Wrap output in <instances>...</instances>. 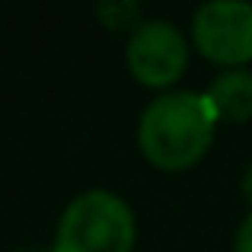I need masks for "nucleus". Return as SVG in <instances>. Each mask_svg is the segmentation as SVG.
I'll use <instances>...</instances> for the list:
<instances>
[{"mask_svg":"<svg viewBox=\"0 0 252 252\" xmlns=\"http://www.w3.org/2000/svg\"><path fill=\"white\" fill-rule=\"evenodd\" d=\"M217 115L204 93H160L137 122L141 154L160 169H189L208 154L217 131Z\"/></svg>","mask_w":252,"mask_h":252,"instance_id":"nucleus-1","label":"nucleus"},{"mask_svg":"<svg viewBox=\"0 0 252 252\" xmlns=\"http://www.w3.org/2000/svg\"><path fill=\"white\" fill-rule=\"evenodd\" d=\"M240 185H243V195L252 201V163L246 166V172H243V182H240Z\"/></svg>","mask_w":252,"mask_h":252,"instance_id":"nucleus-7","label":"nucleus"},{"mask_svg":"<svg viewBox=\"0 0 252 252\" xmlns=\"http://www.w3.org/2000/svg\"><path fill=\"white\" fill-rule=\"evenodd\" d=\"M125 61L137 83L144 86H172L185 74L189 42L169 19H141L131 29Z\"/></svg>","mask_w":252,"mask_h":252,"instance_id":"nucleus-4","label":"nucleus"},{"mask_svg":"<svg viewBox=\"0 0 252 252\" xmlns=\"http://www.w3.org/2000/svg\"><path fill=\"white\" fill-rule=\"evenodd\" d=\"M217 122H246L252 115V70L227 67L204 90Z\"/></svg>","mask_w":252,"mask_h":252,"instance_id":"nucleus-5","label":"nucleus"},{"mask_svg":"<svg viewBox=\"0 0 252 252\" xmlns=\"http://www.w3.org/2000/svg\"><path fill=\"white\" fill-rule=\"evenodd\" d=\"M134 240L131 204L109 189H90L64 208L51 252H131Z\"/></svg>","mask_w":252,"mask_h":252,"instance_id":"nucleus-2","label":"nucleus"},{"mask_svg":"<svg viewBox=\"0 0 252 252\" xmlns=\"http://www.w3.org/2000/svg\"><path fill=\"white\" fill-rule=\"evenodd\" d=\"M19 252H29V249H19Z\"/></svg>","mask_w":252,"mask_h":252,"instance_id":"nucleus-8","label":"nucleus"},{"mask_svg":"<svg viewBox=\"0 0 252 252\" xmlns=\"http://www.w3.org/2000/svg\"><path fill=\"white\" fill-rule=\"evenodd\" d=\"M198 51L223 67L252 61V3L249 0H208L191 16Z\"/></svg>","mask_w":252,"mask_h":252,"instance_id":"nucleus-3","label":"nucleus"},{"mask_svg":"<svg viewBox=\"0 0 252 252\" xmlns=\"http://www.w3.org/2000/svg\"><path fill=\"white\" fill-rule=\"evenodd\" d=\"M233 252H252V211L240 220V230L233 236Z\"/></svg>","mask_w":252,"mask_h":252,"instance_id":"nucleus-6","label":"nucleus"}]
</instances>
